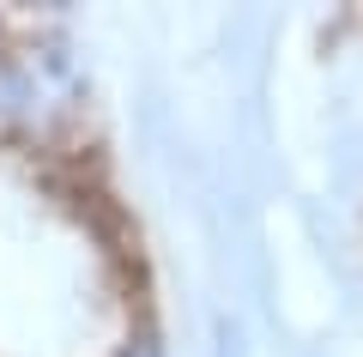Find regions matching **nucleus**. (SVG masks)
I'll return each instance as SVG.
<instances>
[{"mask_svg":"<svg viewBox=\"0 0 363 357\" xmlns=\"http://www.w3.org/2000/svg\"><path fill=\"white\" fill-rule=\"evenodd\" d=\"M212 345H218L212 357H248V339H242V327H236L230 315H218V327H212Z\"/></svg>","mask_w":363,"mask_h":357,"instance_id":"f257e3e1","label":"nucleus"},{"mask_svg":"<svg viewBox=\"0 0 363 357\" xmlns=\"http://www.w3.org/2000/svg\"><path fill=\"white\" fill-rule=\"evenodd\" d=\"M121 357H164V345H157V333H133V339L121 345Z\"/></svg>","mask_w":363,"mask_h":357,"instance_id":"f03ea898","label":"nucleus"}]
</instances>
